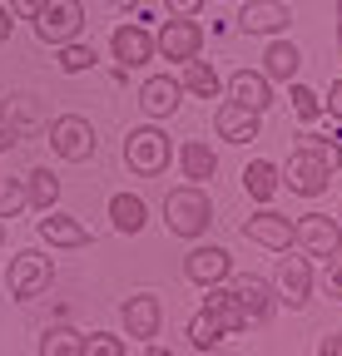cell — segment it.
<instances>
[{
  "mask_svg": "<svg viewBox=\"0 0 342 356\" xmlns=\"http://www.w3.org/2000/svg\"><path fill=\"white\" fill-rule=\"evenodd\" d=\"M164 228L184 243H199L213 228V198L203 193V184H184L164 198Z\"/></svg>",
  "mask_w": 342,
  "mask_h": 356,
  "instance_id": "obj_1",
  "label": "cell"
},
{
  "mask_svg": "<svg viewBox=\"0 0 342 356\" xmlns=\"http://www.w3.org/2000/svg\"><path fill=\"white\" fill-rule=\"evenodd\" d=\"M169 163H174V139H169L154 119L124 134V168L134 178H159Z\"/></svg>",
  "mask_w": 342,
  "mask_h": 356,
  "instance_id": "obj_2",
  "label": "cell"
},
{
  "mask_svg": "<svg viewBox=\"0 0 342 356\" xmlns=\"http://www.w3.org/2000/svg\"><path fill=\"white\" fill-rule=\"evenodd\" d=\"M55 282V257H45L40 248H20L6 267V287L15 302H35V297H45Z\"/></svg>",
  "mask_w": 342,
  "mask_h": 356,
  "instance_id": "obj_3",
  "label": "cell"
},
{
  "mask_svg": "<svg viewBox=\"0 0 342 356\" xmlns=\"http://www.w3.org/2000/svg\"><path fill=\"white\" fill-rule=\"evenodd\" d=\"M332 173H337V168H332L313 144H297V149L288 154V163H283V188H293L297 198H318V193H327Z\"/></svg>",
  "mask_w": 342,
  "mask_h": 356,
  "instance_id": "obj_4",
  "label": "cell"
},
{
  "mask_svg": "<svg viewBox=\"0 0 342 356\" xmlns=\"http://www.w3.org/2000/svg\"><path fill=\"white\" fill-rule=\"evenodd\" d=\"M50 149H55V159H65V163H90L95 149H100L95 124L84 119V114H60V119L50 124Z\"/></svg>",
  "mask_w": 342,
  "mask_h": 356,
  "instance_id": "obj_5",
  "label": "cell"
},
{
  "mask_svg": "<svg viewBox=\"0 0 342 356\" xmlns=\"http://www.w3.org/2000/svg\"><path fill=\"white\" fill-rule=\"evenodd\" d=\"M35 35L45 40V44H70V40H79V30H84V6L79 0H45V6L35 10Z\"/></svg>",
  "mask_w": 342,
  "mask_h": 356,
  "instance_id": "obj_6",
  "label": "cell"
},
{
  "mask_svg": "<svg viewBox=\"0 0 342 356\" xmlns=\"http://www.w3.org/2000/svg\"><path fill=\"white\" fill-rule=\"evenodd\" d=\"M154 50H159V60H194L199 50H203V25L194 20V15H174V20H164L159 25V35H154Z\"/></svg>",
  "mask_w": 342,
  "mask_h": 356,
  "instance_id": "obj_7",
  "label": "cell"
},
{
  "mask_svg": "<svg viewBox=\"0 0 342 356\" xmlns=\"http://www.w3.org/2000/svg\"><path fill=\"white\" fill-rule=\"evenodd\" d=\"M293 243L303 248L308 257H332L342 248V222L332 213H303L293 222Z\"/></svg>",
  "mask_w": 342,
  "mask_h": 356,
  "instance_id": "obj_8",
  "label": "cell"
},
{
  "mask_svg": "<svg viewBox=\"0 0 342 356\" xmlns=\"http://www.w3.org/2000/svg\"><path fill=\"white\" fill-rule=\"evenodd\" d=\"M243 238L268 252H293V218L278 208H258L253 218H243Z\"/></svg>",
  "mask_w": 342,
  "mask_h": 356,
  "instance_id": "obj_9",
  "label": "cell"
},
{
  "mask_svg": "<svg viewBox=\"0 0 342 356\" xmlns=\"http://www.w3.org/2000/svg\"><path fill=\"white\" fill-rule=\"evenodd\" d=\"M184 277H189L194 287L228 282V277H233V257H228V248H219V243H199V248L184 257Z\"/></svg>",
  "mask_w": 342,
  "mask_h": 356,
  "instance_id": "obj_10",
  "label": "cell"
},
{
  "mask_svg": "<svg viewBox=\"0 0 342 356\" xmlns=\"http://www.w3.org/2000/svg\"><path fill=\"white\" fill-rule=\"evenodd\" d=\"M119 322H124V337L149 341V337H159V327H164V302H159L154 292H134V297H124Z\"/></svg>",
  "mask_w": 342,
  "mask_h": 356,
  "instance_id": "obj_11",
  "label": "cell"
},
{
  "mask_svg": "<svg viewBox=\"0 0 342 356\" xmlns=\"http://www.w3.org/2000/svg\"><path fill=\"white\" fill-rule=\"evenodd\" d=\"M273 287H278V302H288L293 312L308 307V297H313V262L308 257H278Z\"/></svg>",
  "mask_w": 342,
  "mask_h": 356,
  "instance_id": "obj_12",
  "label": "cell"
},
{
  "mask_svg": "<svg viewBox=\"0 0 342 356\" xmlns=\"http://www.w3.org/2000/svg\"><path fill=\"white\" fill-rule=\"evenodd\" d=\"M184 104V84L174 79V74H149L144 84H139V109H144V119H174V109Z\"/></svg>",
  "mask_w": 342,
  "mask_h": 356,
  "instance_id": "obj_13",
  "label": "cell"
},
{
  "mask_svg": "<svg viewBox=\"0 0 342 356\" xmlns=\"http://www.w3.org/2000/svg\"><path fill=\"white\" fill-rule=\"evenodd\" d=\"M213 129H219V139H228V144H253L258 129H263V114L238 104V99H224L219 109H213Z\"/></svg>",
  "mask_w": 342,
  "mask_h": 356,
  "instance_id": "obj_14",
  "label": "cell"
},
{
  "mask_svg": "<svg viewBox=\"0 0 342 356\" xmlns=\"http://www.w3.org/2000/svg\"><path fill=\"white\" fill-rule=\"evenodd\" d=\"M109 55H114L124 70H139V65L159 60V50H154V35H149L144 25H119V30L109 35Z\"/></svg>",
  "mask_w": 342,
  "mask_h": 356,
  "instance_id": "obj_15",
  "label": "cell"
},
{
  "mask_svg": "<svg viewBox=\"0 0 342 356\" xmlns=\"http://www.w3.org/2000/svg\"><path fill=\"white\" fill-rule=\"evenodd\" d=\"M288 20H293V10H288V0H248V6L238 10V25H243V35H283L288 30Z\"/></svg>",
  "mask_w": 342,
  "mask_h": 356,
  "instance_id": "obj_16",
  "label": "cell"
},
{
  "mask_svg": "<svg viewBox=\"0 0 342 356\" xmlns=\"http://www.w3.org/2000/svg\"><path fill=\"white\" fill-rule=\"evenodd\" d=\"M35 228H40V243H50V248H90V228L60 208H45V218Z\"/></svg>",
  "mask_w": 342,
  "mask_h": 356,
  "instance_id": "obj_17",
  "label": "cell"
},
{
  "mask_svg": "<svg viewBox=\"0 0 342 356\" xmlns=\"http://www.w3.org/2000/svg\"><path fill=\"white\" fill-rule=\"evenodd\" d=\"M203 307H208L213 317L224 322V332H228V337H233V332H248V327H253V317L243 312V302L233 297V287H228V282H213V287H203Z\"/></svg>",
  "mask_w": 342,
  "mask_h": 356,
  "instance_id": "obj_18",
  "label": "cell"
},
{
  "mask_svg": "<svg viewBox=\"0 0 342 356\" xmlns=\"http://www.w3.org/2000/svg\"><path fill=\"white\" fill-rule=\"evenodd\" d=\"M228 287H233V297L243 302V312H248L253 322H268L273 297H278V287H273L268 277H253V273H243V277H228Z\"/></svg>",
  "mask_w": 342,
  "mask_h": 356,
  "instance_id": "obj_19",
  "label": "cell"
},
{
  "mask_svg": "<svg viewBox=\"0 0 342 356\" xmlns=\"http://www.w3.org/2000/svg\"><path fill=\"white\" fill-rule=\"evenodd\" d=\"M297 70H303V50H297L293 40H268V50H263V74L273 79V84H293L297 79Z\"/></svg>",
  "mask_w": 342,
  "mask_h": 356,
  "instance_id": "obj_20",
  "label": "cell"
},
{
  "mask_svg": "<svg viewBox=\"0 0 342 356\" xmlns=\"http://www.w3.org/2000/svg\"><path fill=\"white\" fill-rule=\"evenodd\" d=\"M228 95L238 99V104H248V109H268L273 104V79L263 74V70H238L233 79H228Z\"/></svg>",
  "mask_w": 342,
  "mask_h": 356,
  "instance_id": "obj_21",
  "label": "cell"
},
{
  "mask_svg": "<svg viewBox=\"0 0 342 356\" xmlns=\"http://www.w3.org/2000/svg\"><path fill=\"white\" fill-rule=\"evenodd\" d=\"M179 84H184V95H194V99H219V95H224L219 70H213L208 60H199V55L179 65Z\"/></svg>",
  "mask_w": 342,
  "mask_h": 356,
  "instance_id": "obj_22",
  "label": "cell"
},
{
  "mask_svg": "<svg viewBox=\"0 0 342 356\" xmlns=\"http://www.w3.org/2000/svg\"><path fill=\"white\" fill-rule=\"evenodd\" d=\"M278 188H283V168H278V163H268V159H253V163L243 168V193H248L253 203H268Z\"/></svg>",
  "mask_w": 342,
  "mask_h": 356,
  "instance_id": "obj_23",
  "label": "cell"
},
{
  "mask_svg": "<svg viewBox=\"0 0 342 356\" xmlns=\"http://www.w3.org/2000/svg\"><path fill=\"white\" fill-rule=\"evenodd\" d=\"M109 222H114V233L134 238V233L144 228V222H149L144 198H139V193H114V198H109Z\"/></svg>",
  "mask_w": 342,
  "mask_h": 356,
  "instance_id": "obj_24",
  "label": "cell"
},
{
  "mask_svg": "<svg viewBox=\"0 0 342 356\" xmlns=\"http://www.w3.org/2000/svg\"><path fill=\"white\" fill-rule=\"evenodd\" d=\"M179 168H184L189 184H208L219 173V159H213V149L203 139H189V144H179Z\"/></svg>",
  "mask_w": 342,
  "mask_h": 356,
  "instance_id": "obj_25",
  "label": "cell"
},
{
  "mask_svg": "<svg viewBox=\"0 0 342 356\" xmlns=\"http://www.w3.org/2000/svg\"><path fill=\"white\" fill-rule=\"evenodd\" d=\"M40 356H84V332H75L65 322H50L45 337H40Z\"/></svg>",
  "mask_w": 342,
  "mask_h": 356,
  "instance_id": "obj_26",
  "label": "cell"
},
{
  "mask_svg": "<svg viewBox=\"0 0 342 356\" xmlns=\"http://www.w3.org/2000/svg\"><path fill=\"white\" fill-rule=\"evenodd\" d=\"M224 337H228V332H224V322L213 317L208 307H199L194 317H189V346H194V351H213Z\"/></svg>",
  "mask_w": 342,
  "mask_h": 356,
  "instance_id": "obj_27",
  "label": "cell"
},
{
  "mask_svg": "<svg viewBox=\"0 0 342 356\" xmlns=\"http://www.w3.org/2000/svg\"><path fill=\"white\" fill-rule=\"evenodd\" d=\"M25 198H30V208H55L60 203V178L50 173V168H30L25 173Z\"/></svg>",
  "mask_w": 342,
  "mask_h": 356,
  "instance_id": "obj_28",
  "label": "cell"
},
{
  "mask_svg": "<svg viewBox=\"0 0 342 356\" xmlns=\"http://www.w3.org/2000/svg\"><path fill=\"white\" fill-rule=\"evenodd\" d=\"M55 65L65 74H84V70H95V50H90V44H79V40H70V44L55 50Z\"/></svg>",
  "mask_w": 342,
  "mask_h": 356,
  "instance_id": "obj_29",
  "label": "cell"
},
{
  "mask_svg": "<svg viewBox=\"0 0 342 356\" xmlns=\"http://www.w3.org/2000/svg\"><path fill=\"white\" fill-rule=\"evenodd\" d=\"M288 99H293V114L303 119V124H313V119L322 114V95H313V89H308V84H297V79L288 84Z\"/></svg>",
  "mask_w": 342,
  "mask_h": 356,
  "instance_id": "obj_30",
  "label": "cell"
},
{
  "mask_svg": "<svg viewBox=\"0 0 342 356\" xmlns=\"http://www.w3.org/2000/svg\"><path fill=\"white\" fill-rule=\"evenodd\" d=\"M130 351V341L114 337V332H90L84 337V356H124Z\"/></svg>",
  "mask_w": 342,
  "mask_h": 356,
  "instance_id": "obj_31",
  "label": "cell"
},
{
  "mask_svg": "<svg viewBox=\"0 0 342 356\" xmlns=\"http://www.w3.org/2000/svg\"><path fill=\"white\" fill-rule=\"evenodd\" d=\"M20 208H30L25 188H15V178H0V218H15Z\"/></svg>",
  "mask_w": 342,
  "mask_h": 356,
  "instance_id": "obj_32",
  "label": "cell"
},
{
  "mask_svg": "<svg viewBox=\"0 0 342 356\" xmlns=\"http://www.w3.org/2000/svg\"><path fill=\"white\" fill-rule=\"evenodd\" d=\"M322 292L332 297V302H342V248L327 257V267H322Z\"/></svg>",
  "mask_w": 342,
  "mask_h": 356,
  "instance_id": "obj_33",
  "label": "cell"
},
{
  "mask_svg": "<svg viewBox=\"0 0 342 356\" xmlns=\"http://www.w3.org/2000/svg\"><path fill=\"white\" fill-rule=\"evenodd\" d=\"M303 144H313V149H318V154H322L332 168H342V149H337L332 139H322V134H303Z\"/></svg>",
  "mask_w": 342,
  "mask_h": 356,
  "instance_id": "obj_34",
  "label": "cell"
},
{
  "mask_svg": "<svg viewBox=\"0 0 342 356\" xmlns=\"http://www.w3.org/2000/svg\"><path fill=\"white\" fill-rule=\"evenodd\" d=\"M322 114L342 119V79H332V84H327V95H322Z\"/></svg>",
  "mask_w": 342,
  "mask_h": 356,
  "instance_id": "obj_35",
  "label": "cell"
},
{
  "mask_svg": "<svg viewBox=\"0 0 342 356\" xmlns=\"http://www.w3.org/2000/svg\"><path fill=\"white\" fill-rule=\"evenodd\" d=\"M15 144H20V124H15V114H10V119H0V154L15 149Z\"/></svg>",
  "mask_w": 342,
  "mask_h": 356,
  "instance_id": "obj_36",
  "label": "cell"
},
{
  "mask_svg": "<svg viewBox=\"0 0 342 356\" xmlns=\"http://www.w3.org/2000/svg\"><path fill=\"white\" fill-rule=\"evenodd\" d=\"M164 6H169V15H199L203 0H164Z\"/></svg>",
  "mask_w": 342,
  "mask_h": 356,
  "instance_id": "obj_37",
  "label": "cell"
},
{
  "mask_svg": "<svg viewBox=\"0 0 342 356\" xmlns=\"http://www.w3.org/2000/svg\"><path fill=\"white\" fill-rule=\"evenodd\" d=\"M45 6V0H10V10L20 15V20H35V10Z\"/></svg>",
  "mask_w": 342,
  "mask_h": 356,
  "instance_id": "obj_38",
  "label": "cell"
},
{
  "mask_svg": "<svg viewBox=\"0 0 342 356\" xmlns=\"http://www.w3.org/2000/svg\"><path fill=\"white\" fill-rule=\"evenodd\" d=\"M318 351H322V356H342V332L322 337V341H318Z\"/></svg>",
  "mask_w": 342,
  "mask_h": 356,
  "instance_id": "obj_39",
  "label": "cell"
},
{
  "mask_svg": "<svg viewBox=\"0 0 342 356\" xmlns=\"http://www.w3.org/2000/svg\"><path fill=\"white\" fill-rule=\"evenodd\" d=\"M10 30H15V10H6V6H0V44L10 40Z\"/></svg>",
  "mask_w": 342,
  "mask_h": 356,
  "instance_id": "obj_40",
  "label": "cell"
},
{
  "mask_svg": "<svg viewBox=\"0 0 342 356\" xmlns=\"http://www.w3.org/2000/svg\"><path fill=\"white\" fill-rule=\"evenodd\" d=\"M337 44H342V20H337Z\"/></svg>",
  "mask_w": 342,
  "mask_h": 356,
  "instance_id": "obj_41",
  "label": "cell"
},
{
  "mask_svg": "<svg viewBox=\"0 0 342 356\" xmlns=\"http://www.w3.org/2000/svg\"><path fill=\"white\" fill-rule=\"evenodd\" d=\"M337 20H342V0H337Z\"/></svg>",
  "mask_w": 342,
  "mask_h": 356,
  "instance_id": "obj_42",
  "label": "cell"
},
{
  "mask_svg": "<svg viewBox=\"0 0 342 356\" xmlns=\"http://www.w3.org/2000/svg\"><path fill=\"white\" fill-rule=\"evenodd\" d=\"M0 243H6V228H0Z\"/></svg>",
  "mask_w": 342,
  "mask_h": 356,
  "instance_id": "obj_43",
  "label": "cell"
},
{
  "mask_svg": "<svg viewBox=\"0 0 342 356\" xmlns=\"http://www.w3.org/2000/svg\"><path fill=\"white\" fill-rule=\"evenodd\" d=\"M0 178H6V173H0Z\"/></svg>",
  "mask_w": 342,
  "mask_h": 356,
  "instance_id": "obj_44",
  "label": "cell"
},
{
  "mask_svg": "<svg viewBox=\"0 0 342 356\" xmlns=\"http://www.w3.org/2000/svg\"><path fill=\"white\" fill-rule=\"evenodd\" d=\"M337 218H342V213H337Z\"/></svg>",
  "mask_w": 342,
  "mask_h": 356,
  "instance_id": "obj_45",
  "label": "cell"
}]
</instances>
